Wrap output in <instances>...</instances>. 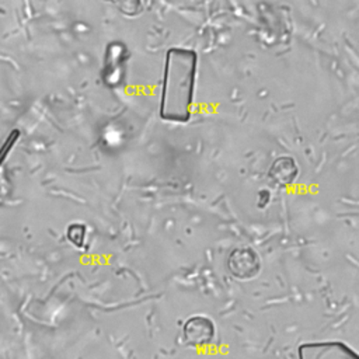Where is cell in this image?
I'll list each match as a JSON object with an SVG mask.
<instances>
[{
	"mask_svg": "<svg viewBox=\"0 0 359 359\" xmlns=\"http://www.w3.org/2000/svg\"><path fill=\"white\" fill-rule=\"evenodd\" d=\"M198 56L185 48H171L165 53L160 116L174 123H185L191 116Z\"/></svg>",
	"mask_w": 359,
	"mask_h": 359,
	"instance_id": "obj_1",
	"label": "cell"
},
{
	"mask_svg": "<svg viewBox=\"0 0 359 359\" xmlns=\"http://www.w3.org/2000/svg\"><path fill=\"white\" fill-rule=\"evenodd\" d=\"M229 269L233 276L238 279H250L259 272V257L250 247H240L231 251L229 261Z\"/></svg>",
	"mask_w": 359,
	"mask_h": 359,
	"instance_id": "obj_2",
	"label": "cell"
},
{
	"mask_svg": "<svg viewBox=\"0 0 359 359\" xmlns=\"http://www.w3.org/2000/svg\"><path fill=\"white\" fill-rule=\"evenodd\" d=\"M215 337V324L205 316H195L184 324V339L191 346L208 345Z\"/></svg>",
	"mask_w": 359,
	"mask_h": 359,
	"instance_id": "obj_3",
	"label": "cell"
},
{
	"mask_svg": "<svg viewBox=\"0 0 359 359\" xmlns=\"http://www.w3.org/2000/svg\"><path fill=\"white\" fill-rule=\"evenodd\" d=\"M300 359H356V355L341 344L321 342L302 346Z\"/></svg>",
	"mask_w": 359,
	"mask_h": 359,
	"instance_id": "obj_4",
	"label": "cell"
},
{
	"mask_svg": "<svg viewBox=\"0 0 359 359\" xmlns=\"http://www.w3.org/2000/svg\"><path fill=\"white\" fill-rule=\"evenodd\" d=\"M299 174V167L290 156L278 157L269 167L268 175L276 185H290Z\"/></svg>",
	"mask_w": 359,
	"mask_h": 359,
	"instance_id": "obj_5",
	"label": "cell"
},
{
	"mask_svg": "<svg viewBox=\"0 0 359 359\" xmlns=\"http://www.w3.org/2000/svg\"><path fill=\"white\" fill-rule=\"evenodd\" d=\"M269 198H271V195H269V192L266 191V189H262L259 194H258V205H259V208H264L265 205H266V202H269Z\"/></svg>",
	"mask_w": 359,
	"mask_h": 359,
	"instance_id": "obj_6",
	"label": "cell"
}]
</instances>
